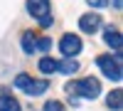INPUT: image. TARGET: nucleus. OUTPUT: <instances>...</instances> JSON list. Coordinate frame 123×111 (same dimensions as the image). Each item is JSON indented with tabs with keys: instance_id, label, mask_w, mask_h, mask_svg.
<instances>
[{
	"instance_id": "3",
	"label": "nucleus",
	"mask_w": 123,
	"mask_h": 111,
	"mask_svg": "<svg viewBox=\"0 0 123 111\" xmlns=\"http://www.w3.org/2000/svg\"><path fill=\"white\" fill-rule=\"evenodd\" d=\"M15 86L20 91H25L27 96H42L49 89V82L47 79H32L30 74H17L15 77Z\"/></svg>"
},
{
	"instance_id": "8",
	"label": "nucleus",
	"mask_w": 123,
	"mask_h": 111,
	"mask_svg": "<svg viewBox=\"0 0 123 111\" xmlns=\"http://www.w3.org/2000/svg\"><path fill=\"white\" fill-rule=\"evenodd\" d=\"M22 49H25V54H35L37 52V35L35 32H25L22 35Z\"/></svg>"
},
{
	"instance_id": "1",
	"label": "nucleus",
	"mask_w": 123,
	"mask_h": 111,
	"mask_svg": "<svg viewBox=\"0 0 123 111\" xmlns=\"http://www.w3.org/2000/svg\"><path fill=\"white\" fill-rule=\"evenodd\" d=\"M64 91L69 96H76V99H86V101H94V99L101 94V82L94 77H86V79H74V82H67Z\"/></svg>"
},
{
	"instance_id": "2",
	"label": "nucleus",
	"mask_w": 123,
	"mask_h": 111,
	"mask_svg": "<svg viewBox=\"0 0 123 111\" xmlns=\"http://www.w3.org/2000/svg\"><path fill=\"white\" fill-rule=\"evenodd\" d=\"M121 62H123L121 52H116V57H111V54H101V57H96L98 69L104 72V77H108V79H111V82H121V79H123Z\"/></svg>"
},
{
	"instance_id": "14",
	"label": "nucleus",
	"mask_w": 123,
	"mask_h": 111,
	"mask_svg": "<svg viewBox=\"0 0 123 111\" xmlns=\"http://www.w3.org/2000/svg\"><path fill=\"white\" fill-rule=\"evenodd\" d=\"M44 111H64V106H62L59 101H47L44 104Z\"/></svg>"
},
{
	"instance_id": "13",
	"label": "nucleus",
	"mask_w": 123,
	"mask_h": 111,
	"mask_svg": "<svg viewBox=\"0 0 123 111\" xmlns=\"http://www.w3.org/2000/svg\"><path fill=\"white\" fill-rule=\"evenodd\" d=\"M49 47H52V39H49V37H42V35H37V52H47Z\"/></svg>"
},
{
	"instance_id": "9",
	"label": "nucleus",
	"mask_w": 123,
	"mask_h": 111,
	"mask_svg": "<svg viewBox=\"0 0 123 111\" xmlns=\"http://www.w3.org/2000/svg\"><path fill=\"white\" fill-rule=\"evenodd\" d=\"M0 111H20V101L10 94H3L0 96Z\"/></svg>"
},
{
	"instance_id": "4",
	"label": "nucleus",
	"mask_w": 123,
	"mask_h": 111,
	"mask_svg": "<svg viewBox=\"0 0 123 111\" xmlns=\"http://www.w3.org/2000/svg\"><path fill=\"white\" fill-rule=\"evenodd\" d=\"M27 13L37 20L39 27H49L52 25V5L49 0H27Z\"/></svg>"
},
{
	"instance_id": "16",
	"label": "nucleus",
	"mask_w": 123,
	"mask_h": 111,
	"mask_svg": "<svg viewBox=\"0 0 123 111\" xmlns=\"http://www.w3.org/2000/svg\"><path fill=\"white\" fill-rule=\"evenodd\" d=\"M113 7H116V10H121V7H123V0H113Z\"/></svg>"
},
{
	"instance_id": "5",
	"label": "nucleus",
	"mask_w": 123,
	"mask_h": 111,
	"mask_svg": "<svg viewBox=\"0 0 123 111\" xmlns=\"http://www.w3.org/2000/svg\"><path fill=\"white\" fill-rule=\"evenodd\" d=\"M59 52L64 54V57H76L81 52V39L74 32H67L64 37L59 39Z\"/></svg>"
},
{
	"instance_id": "10",
	"label": "nucleus",
	"mask_w": 123,
	"mask_h": 111,
	"mask_svg": "<svg viewBox=\"0 0 123 111\" xmlns=\"http://www.w3.org/2000/svg\"><path fill=\"white\" fill-rule=\"evenodd\" d=\"M39 72H42V74H47V77H52L54 72H57V59H52V57H42V59H39Z\"/></svg>"
},
{
	"instance_id": "12",
	"label": "nucleus",
	"mask_w": 123,
	"mask_h": 111,
	"mask_svg": "<svg viewBox=\"0 0 123 111\" xmlns=\"http://www.w3.org/2000/svg\"><path fill=\"white\" fill-rule=\"evenodd\" d=\"M106 101H108V109H113V111H121V106H123V94H121V89L111 91Z\"/></svg>"
},
{
	"instance_id": "6",
	"label": "nucleus",
	"mask_w": 123,
	"mask_h": 111,
	"mask_svg": "<svg viewBox=\"0 0 123 111\" xmlns=\"http://www.w3.org/2000/svg\"><path fill=\"white\" fill-rule=\"evenodd\" d=\"M79 27H81V32L94 35L96 30L101 27V15H98V13H86V15H81V17H79Z\"/></svg>"
},
{
	"instance_id": "15",
	"label": "nucleus",
	"mask_w": 123,
	"mask_h": 111,
	"mask_svg": "<svg viewBox=\"0 0 123 111\" xmlns=\"http://www.w3.org/2000/svg\"><path fill=\"white\" fill-rule=\"evenodd\" d=\"M89 5H94V7H108L111 5V0H86Z\"/></svg>"
},
{
	"instance_id": "7",
	"label": "nucleus",
	"mask_w": 123,
	"mask_h": 111,
	"mask_svg": "<svg viewBox=\"0 0 123 111\" xmlns=\"http://www.w3.org/2000/svg\"><path fill=\"white\" fill-rule=\"evenodd\" d=\"M104 42L113 49V52H121V47H123L121 30H118V27H106V30H104Z\"/></svg>"
},
{
	"instance_id": "11",
	"label": "nucleus",
	"mask_w": 123,
	"mask_h": 111,
	"mask_svg": "<svg viewBox=\"0 0 123 111\" xmlns=\"http://www.w3.org/2000/svg\"><path fill=\"white\" fill-rule=\"evenodd\" d=\"M57 69L64 72V74H74L76 69H79V62H76L74 57H64V62H57Z\"/></svg>"
}]
</instances>
